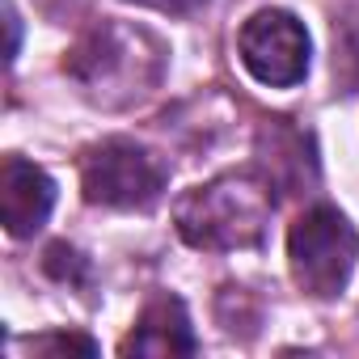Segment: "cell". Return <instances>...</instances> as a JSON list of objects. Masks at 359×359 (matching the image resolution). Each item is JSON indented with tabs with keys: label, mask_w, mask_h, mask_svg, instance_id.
<instances>
[{
	"label": "cell",
	"mask_w": 359,
	"mask_h": 359,
	"mask_svg": "<svg viewBox=\"0 0 359 359\" xmlns=\"http://www.w3.org/2000/svg\"><path fill=\"white\" fill-rule=\"evenodd\" d=\"M169 51L156 34L123 22H97L81 34L72 55L64 60V72L81 85V93L106 110H123L144 102L161 76H165Z\"/></svg>",
	"instance_id": "cell-1"
},
{
	"label": "cell",
	"mask_w": 359,
	"mask_h": 359,
	"mask_svg": "<svg viewBox=\"0 0 359 359\" xmlns=\"http://www.w3.org/2000/svg\"><path fill=\"white\" fill-rule=\"evenodd\" d=\"M169 182V169L156 152L127 135H110L81 156V191L93 208L118 212H148L161 203Z\"/></svg>",
	"instance_id": "cell-4"
},
{
	"label": "cell",
	"mask_w": 359,
	"mask_h": 359,
	"mask_svg": "<svg viewBox=\"0 0 359 359\" xmlns=\"http://www.w3.org/2000/svg\"><path fill=\"white\" fill-rule=\"evenodd\" d=\"M355 258H359L355 224L338 208H330V203L309 208L287 229V266H292V279L313 300L342 296V287L351 283Z\"/></svg>",
	"instance_id": "cell-3"
},
{
	"label": "cell",
	"mask_w": 359,
	"mask_h": 359,
	"mask_svg": "<svg viewBox=\"0 0 359 359\" xmlns=\"http://www.w3.org/2000/svg\"><path fill=\"white\" fill-rule=\"evenodd\" d=\"M18 346H26V351H34V355H97V342L89 338V334H68V330H51V334H39V338H26V342H18Z\"/></svg>",
	"instance_id": "cell-9"
},
{
	"label": "cell",
	"mask_w": 359,
	"mask_h": 359,
	"mask_svg": "<svg viewBox=\"0 0 359 359\" xmlns=\"http://www.w3.org/2000/svg\"><path fill=\"white\" fill-rule=\"evenodd\" d=\"M55 208V182L51 173L26 156H5L0 165V216L9 237H34Z\"/></svg>",
	"instance_id": "cell-6"
},
{
	"label": "cell",
	"mask_w": 359,
	"mask_h": 359,
	"mask_svg": "<svg viewBox=\"0 0 359 359\" xmlns=\"http://www.w3.org/2000/svg\"><path fill=\"white\" fill-rule=\"evenodd\" d=\"M237 55L245 72L266 85V89H296L309 76V30L296 13L287 9H258L241 34H237Z\"/></svg>",
	"instance_id": "cell-5"
},
{
	"label": "cell",
	"mask_w": 359,
	"mask_h": 359,
	"mask_svg": "<svg viewBox=\"0 0 359 359\" xmlns=\"http://www.w3.org/2000/svg\"><path fill=\"white\" fill-rule=\"evenodd\" d=\"M118 351H123V355H152V359L195 355V351H199V338H195V325H191L187 304L177 300V296H169V292H156V296L144 304L135 330L123 338Z\"/></svg>",
	"instance_id": "cell-7"
},
{
	"label": "cell",
	"mask_w": 359,
	"mask_h": 359,
	"mask_svg": "<svg viewBox=\"0 0 359 359\" xmlns=\"http://www.w3.org/2000/svg\"><path fill=\"white\" fill-rule=\"evenodd\" d=\"M43 271H47L55 283L81 287V292H89V283H93V266H89V258H85L81 250L64 245V241L47 245V254H43Z\"/></svg>",
	"instance_id": "cell-8"
},
{
	"label": "cell",
	"mask_w": 359,
	"mask_h": 359,
	"mask_svg": "<svg viewBox=\"0 0 359 359\" xmlns=\"http://www.w3.org/2000/svg\"><path fill=\"white\" fill-rule=\"evenodd\" d=\"M127 5H144V9H156V13H169V18H191L208 0H127Z\"/></svg>",
	"instance_id": "cell-10"
},
{
	"label": "cell",
	"mask_w": 359,
	"mask_h": 359,
	"mask_svg": "<svg viewBox=\"0 0 359 359\" xmlns=\"http://www.w3.org/2000/svg\"><path fill=\"white\" fill-rule=\"evenodd\" d=\"M5 26H9V64L18 60V47H22V18L13 9V0H5Z\"/></svg>",
	"instance_id": "cell-11"
},
{
	"label": "cell",
	"mask_w": 359,
	"mask_h": 359,
	"mask_svg": "<svg viewBox=\"0 0 359 359\" xmlns=\"http://www.w3.org/2000/svg\"><path fill=\"white\" fill-rule=\"evenodd\" d=\"M271 212H275L271 182L241 169L187 191L173 203V224L191 250L229 254V250H258L266 241Z\"/></svg>",
	"instance_id": "cell-2"
}]
</instances>
